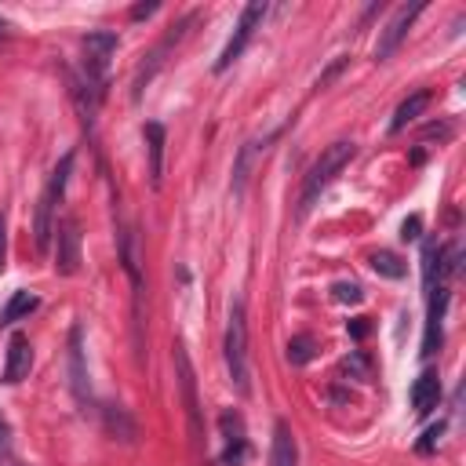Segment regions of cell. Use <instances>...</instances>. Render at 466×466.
Segmentation results:
<instances>
[{
    "label": "cell",
    "mask_w": 466,
    "mask_h": 466,
    "mask_svg": "<svg viewBox=\"0 0 466 466\" xmlns=\"http://www.w3.org/2000/svg\"><path fill=\"white\" fill-rule=\"evenodd\" d=\"M353 153H357V146L353 142H346V138H339V142H331L328 149H320V157L313 160V167L306 171V178H302V193H299V218H306L309 211H313V204L320 200V193L335 182V175L353 160Z\"/></svg>",
    "instance_id": "obj_1"
},
{
    "label": "cell",
    "mask_w": 466,
    "mask_h": 466,
    "mask_svg": "<svg viewBox=\"0 0 466 466\" xmlns=\"http://www.w3.org/2000/svg\"><path fill=\"white\" fill-rule=\"evenodd\" d=\"M226 368H229V382L240 397L251 393L248 382V317H244V299H233L229 306V328H226Z\"/></svg>",
    "instance_id": "obj_2"
},
{
    "label": "cell",
    "mask_w": 466,
    "mask_h": 466,
    "mask_svg": "<svg viewBox=\"0 0 466 466\" xmlns=\"http://www.w3.org/2000/svg\"><path fill=\"white\" fill-rule=\"evenodd\" d=\"M69 171H73V153H66L58 160V167L51 171L40 200H36V218H33V240H36V251H47L51 244V233H55V208L66 193V182H69Z\"/></svg>",
    "instance_id": "obj_3"
},
{
    "label": "cell",
    "mask_w": 466,
    "mask_h": 466,
    "mask_svg": "<svg viewBox=\"0 0 466 466\" xmlns=\"http://www.w3.org/2000/svg\"><path fill=\"white\" fill-rule=\"evenodd\" d=\"M175 382H178V393H182V408H186V422H189V441L200 451L204 415H200V397H197V371H193V360H189L182 342H175Z\"/></svg>",
    "instance_id": "obj_4"
},
{
    "label": "cell",
    "mask_w": 466,
    "mask_h": 466,
    "mask_svg": "<svg viewBox=\"0 0 466 466\" xmlns=\"http://www.w3.org/2000/svg\"><path fill=\"white\" fill-rule=\"evenodd\" d=\"M116 33H109V29H95V33H87L84 40H80V47H84V80L98 91V95H106V69H109V58H113V51H116Z\"/></svg>",
    "instance_id": "obj_5"
},
{
    "label": "cell",
    "mask_w": 466,
    "mask_h": 466,
    "mask_svg": "<svg viewBox=\"0 0 466 466\" xmlns=\"http://www.w3.org/2000/svg\"><path fill=\"white\" fill-rule=\"evenodd\" d=\"M262 18H266V4H248L244 11H240V18H237V29H233V36L226 40V47H222V55H218V62H215V73H226L240 55H244V47H248V40L255 36V29L262 25Z\"/></svg>",
    "instance_id": "obj_6"
},
{
    "label": "cell",
    "mask_w": 466,
    "mask_h": 466,
    "mask_svg": "<svg viewBox=\"0 0 466 466\" xmlns=\"http://www.w3.org/2000/svg\"><path fill=\"white\" fill-rule=\"evenodd\" d=\"M426 11V4H411V7H397V15L386 22V29L379 33V44H375V58L379 62H386L397 47H400V40L408 36V29H411V22L419 18Z\"/></svg>",
    "instance_id": "obj_7"
},
{
    "label": "cell",
    "mask_w": 466,
    "mask_h": 466,
    "mask_svg": "<svg viewBox=\"0 0 466 466\" xmlns=\"http://www.w3.org/2000/svg\"><path fill=\"white\" fill-rule=\"evenodd\" d=\"M218 430H222V462L226 466H240L244 455H248V430H244L240 411L226 408L218 415Z\"/></svg>",
    "instance_id": "obj_8"
},
{
    "label": "cell",
    "mask_w": 466,
    "mask_h": 466,
    "mask_svg": "<svg viewBox=\"0 0 466 466\" xmlns=\"http://www.w3.org/2000/svg\"><path fill=\"white\" fill-rule=\"evenodd\" d=\"M55 233H58L55 269L69 277V273L80 269V226H76V218H58V222H55Z\"/></svg>",
    "instance_id": "obj_9"
},
{
    "label": "cell",
    "mask_w": 466,
    "mask_h": 466,
    "mask_svg": "<svg viewBox=\"0 0 466 466\" xmlns=\"http://www.w3.org/2000/svg\"><path fill=\"white\" fill-rule=\"evenodd\" d=\"M69 386H73V397L80 404H87L91 397V382H87V360H84V328L73 324L69 328Z\"/></svg>",
    "instance_id": "obj_10"
},
{
    "label": "cell",
    "mask_w": 466,
    "mask_h": 466,
    "mask_svg": "<svg viewBox=\"0 0 466 466\" xmlns=\"http://www.w3.org/2000/svg\"><path fill=\"white\" fill-rule=\"evenodd\" d=\"M444 309H448V288L437 284V295L430 299V313H426V331H422V357L441 350V324H444Z\"/></svg>",
    "instance_id": "obj_11"
},
{
    "label": "cell",
    "mask_w": 466,
    "mask_h": 466,
    "mask_svg": "<svg viewBox=\"0 0 466 466\" xmlns=\"http://www.w3.org/2000/svg\"><path fill=\"white\" fill-rule=\"evenodd\" d=\"M29 368H33V346H29V339L25 335H11V342H7V360H4V382H22L25 375H29Z\"/></svg>",
    "instance_id": "obj_12"
},
{
    "label": "cell",
    "mask_w": 466,
    "mask_h": 466,
    "mask_svg": "<svg viewBox=\"0 0 466 466\" xmlns=\"http://www.w3.org/2000/svg\"><path fill=\"white\" fill-rule=\"evenodd\" d=\"M437 404H441V379H437V371H422L411 382V408H415V415H430Z\"/></svg>",
    "instance_id": "obj_13"
},
{
    "label": "cell",
    "mask_w": 466,
    "mask_h": 466,
    "mask_svg": "<svg viewBox=\"0 0 466 466\" xmlns=\"http://www.w3.org/2000/svg\"><path fill=\"white\" fill-rule=\"evenodd\" d=\"M102 426H106V433H109L113 441H124V444H131V441L138 437L135 419H131L120 404H106V408H102Z\"/></svg>",
    "instance_id": "obj_14"
},
{
    "label": "cell",
    "mask_w": 466,
    "mask_h": 466,
    "mask_svg": "<svg viewBox=\"0 0 466 466\" xmlns=\"http://www.w3.org/2000/svg\"><path fill=\"white\" fill-rule=\"evenodd\" d=\"M142 135H146V153H149V182L157 189L160 186V171H164V124L149 120Z\"/></svg>",
    "instance_id": "obj_15"
},
{
    "label": "cell",
    "mask_w": 466,
    "mask_h": 466,
    "mask_svg": "<svg viewBox=\"0 0 466 466\" xmlns=\"http://www.w3.org/2000/svg\"><path fill=\"white\" fill-rule=\"evenodd\" d=\"M295 462H299V448H295L291 426H288V422H277V426H273V448H269V466H295Z\"/></svg>",
    "instance_id": "obj_16"
},
{
    "label": "cell",
    "mask_w": 466,
    "mask_h": 466,
    "mask_svg": "<svg viewBox=\"0 0 466 466\" xmlns=\"http://www.w3.org/2000/svg\"><path fill=\"white\" fill-rule=\"evenodd\" d=\"M426 106H430V91H415V95H408V98L397 106L393 120H390V135L404 131V127H408L415 116H422V113H426Z\"/></svg>",
    "instance_id": "obj_17"
},
{
    "label": "cell",
    "mask_w": 466,
    "mask_h": 466,
    "mask_svg": "<svg viewBox=\"0 0 466 466\" xmlns=\"http://www.w3.org/2000/svg\"><path fill=\"white\" fill-rule=\"evenodd\" d=\"M269 138H273V135H269ZM269 138H248V142L240 146V153H237V160H233V193H237V197H240L244 186H248V171H251V164H255L258 146H266Z\"/></svg>",
    "instance_id": "obj_18"
},
{
    "label": "cell",
    "mask_w": 466,
    "mask_h": 466,
    "mask_svg": "<svg viewBox=\"0 0 466 466\" xmlns=\"http://www.w3.org/2000/svg\"><path fill=\"white\" fill-rule=\"evenodd\" d=\"M40 306V299L33 295V291H25V288H18L11 299H7V306L0 309V328H7V324H15V320H22V317H29L33 309Z\"/></svg>",
    "instance_id": "obj_19"
},
{
    "label": "cell",
    "mask_w": 466,
    "mask_h": 466,
    "mask_svg": "<svg viewBox=\"0 0 466 466\" xmlns=\"http://www.w3.org/2000/svg\"><path fill=\"white\" fill-rule=\"evenodd\" d=\"M368 266H371L379 277H390V280H400V277L408 273V266H404L400 255H393V251H375V255L368 258Z\"/></svg>",
    "instance_id": "obj_20"
},
{
    "label": "cell",
    "mask_w": 466,
    "mask_h": 466,
    "mask_svg": "<svg viewBox=\"0 0 466 466\" xmlns=\"http://www.w3.org/2000/svg\"><path fill=\"white\" fill-rule=\"evenodd\" d=\"M342 371H346L350 379H360V382H371V379H375V364H371V357H368L364 350H353V353L342 360Z\"/></svg>",
    "instance_id": "obj_21"
},
{
    "label": "cell",
    "mask_w": 466,
    "mask_h": 466,
    "mask_svg": "<svg viewBox=\"0 0 466 466\" xmlns=\"http://www.w3.org/2000/svg\"><path fill=\"white\" fill-rule=\"evenodd\" d=\"M313 353H317L313 335H295V339L288 342V360H291V364H309Z\"/></svg>",
    "instance_id": "obj_22"
},
{
    "label": "cell",
    "mask_w": 466,
    "mask_h": 466,
    "mask_svg": "<svg viewBox=\"0 0 466 466\" xmlns=\"http://www.w3.org/2000/svg\"><path fill=\"white\" fill-rule=\"evenodd\" d=\"M437 255H441V248L433 240H426L422 244V280H426V288H433V280H437Z\"/></svg>",
    "instance_id": "obj_23"
},
{
    "label": "cell",
    "mask_w": 466,
    "mask_h": 466,
    "mask_svg": "<svg viewBox=\"0 0 466 466\" xmlns=\"http://www.w3.org/2000/svg\"><path fill=\"white\" fill-rule=\"evenodd\" d=\"M331 295H335V302H360V299H364L360 284H353V280H339V284L331 288Z\"/></svg>",
    "instance_id": "obj_24"
},
{
    "label": "cell",
    "mask_w": 466,
    "mask_h": 466,
    "mask_svg": "<svg viewBox=\"0 0 466 466\" xmlns=\"http://www.w3.org/2000/svg\"><path fill=\"white\" fill-rule=\"evenodd\" d=\"M11 459V422L0 415V466Z\"/></svg>",
    "instance_id": "obj_25"
},
{
    "label": "cell",
    "mask_w": 466,
    "mask_h": 466,
    "mask_svg": "<svg viewBox=\"0 0 466 466\" xmlns=\"http://www.w3.org/2000/svg\"><path fill=\"white\" fill-rule=\"evenodd\" d=\"M400 237H404V240H419V237H422V218H419V215L404 218V222H400Z\"/></svg>",
    "instance_id": "obj_26"
},
{
    "label": "cell",
    "mask_w": 466,
    "mask_h": 466,
    "mask_svg": "<svg viewBox=\"0 0 466 466\" xmlns=\"http://www.w3.org/2000/svg\"><path fill=\"white\" fill-rule=\"evenodd\" d=\"M441 433H444V426H441V422H437V426H430V430L422 433V441H419V451H422V455H426V451H433V444L441 441Z\"/></svg>",
    "instance_id": "obj_27"
},
{
    "label": "cell",
    "mask_w": 466,
    "mask_h": 466,
    "mask_svg": "<svg viewBox=\"0 0 466 466\" xmlns=\"http://www.w3.org/2000/svg\"><path fill=\"white\" fill-rule=\"evenodd\" d=\"M157 11V4H138V7H131V18H149Z\"/></svg>",
    "instance_id": "obj_28"
},
{
    "label": "cell",
    "mask_w": 466,
    "mask_h": 466,
    "mask_svg": "<svg viewBox=\"0 0 466 466\" xmlns=\"http://www.w3.org/2000/svg\"><path fill=\"white\" fill-rule=\"evenodd\" d=\"M4 251H7V222L0 215V266H4Z\"/></svg>",
    "instance_id": "obj_29"
},
{
    "label": "cell",
    "mask_w": 466,
    "mask_h": 466,
    "mask_svg": "<svg viewBox=\"0 0 466 466\" xmlns=\"http://www.w3.org/2000/svg\"><path fill=\"white\" fill-rule=\"evenodd\" d=\"M350 331H353V339H364V335H368V324H364V320H353Z\"/></svg>",
    "instance_id": "obj_30"
},
{
    "label": "cell",
    "mask_w": 466,
    "mask_h": 466,
    "mask_svg": "<svg viewBox=\"0 0 466 466\" xmlns=\"http://www.w3.org/2000/svg\"><path fill=\"white\" fill-rule=\"evenodd\" d=\"M4 29H7V22H0V36H4Z\"/></svg>",
    "instance_id": "obj_31"
}]
</instances>
